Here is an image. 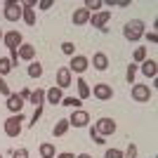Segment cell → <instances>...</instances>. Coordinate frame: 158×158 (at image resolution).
Instances as JSON below:
<instances>
[{"instance_id":"obj_1","label":"cell","mask_w":158,"mask_h":158,"mask_svg":"<svg viewBox=\"0 0 158 158\" xmlns=\"http://www.w3.org/2000/svg\"><path fill=\"white\" fill-rule=\"evenodd\" d=\"M144 28L146 24L142 19H130L123 26V35H125V40H130V43H137L139 38H144Z\"/></svg>"},{"instance_id":"obj_2","label":"cell","mask_w":158,"mask_h":158,"mask_svg":"<svg viewBox=\"0 0 158 158\" xmlns=\"http://www.w3.org/2000/svg\"><path fill=\"white\" fill-rule=\"evenodd\" d=\"M21 123H24V113H14V116H10V118L2 123V130H5L7 137H19L21 135Z\"/></svg>"},{"instance_id":"obj_3","label":"cell","mask_w":158,"mask_h":158,"mask_svg":"<svg viewBox=\"0 0 158 158\" xmlns=\"http://www.w3.org/2000/svg\"><path fill=\"white\" fill-rule=\"evenodd\" d=\"M153 97V90L149 85H142V83H132V99L137 104H149Z\"/></svg>"},{"instance_id":"obj_4","label":"cell","mask_w":158,"mask_h":158,"mask_svg":"<svg viewBox=\"0 0 158 158\" xmlns=\"http://www.w3.org/2000/svg\"><path fill=\"white\" fill-rule=\"evenodd\" d=\"M92 127H94V132H97L99 137H109V135H113V132H116V120L109 118V116H102V118H99Z\"/></svg>"},{"instance_id":"obj_5","label":"cell","mask_w":158,"mask_h":158,"mask_svg":"<svg viewBox=\"0 0 158 158\" xmlns=\"http://www.w3.org/2000/svg\"><path fill=\"white\" fill-rule=\"evenodd\" d=\"M2 14H5L7 21H19L21 19V2H17V0H5L2 2Z\"/></svg>"},{"instance_id":"obj_6","label":"cell","mask_w":158,"mask_h":158,"mask_svg":"<svg viewBox=\"0 0 158 158\" xmlns=\"http://www.w3.org/2000/svg\"><path fill=\"white\" fill-rule=\"evenodd\" d=\"M87 69H90V59H87V57H83V54H73L71 57V64H69L71 76L73 73H76V76H83Z\"/></svg>"},{"instance_id":"obj_7","label":"cell","mask_w":158,"mask_h":158,"mask_svg":"<svg viewBox=\"0 0 158 158\" xmlns=\"http://www.w3.org/2000/svg\"><path fill=\"white\" fill-rule=\"evenodd\" d=\"M90 90H92V97L99 99V102H109V99L113 97V87L109 85V83H97V85H92Z\"/></svg>"},{"instance_id":"obj_8","label":"cell","mask_w":158,"mask_h":158,"mask_svg":"<svg viewBox=\"0 0 158 158\" xmlns=\"http://www.w3.org/2000/svg\"><path fill=\"white\" fill-rule=\"evenodd\" d=\"M109 21H111V10H99L97 14L90 17V24H92L94 28H99V31H109V28H106Z\"/></svg>"},{"instance_id":"obj_9","label":"cell","mask_w":158,"mask_h":158,"mask_svg":"<svg viewBox=\"0 0 158 158\" xmlns=\"http://www.w3.org/2000/svg\"><path fill=\"white\" fill-rule=\"evenodd\" d=\"M54 78H57V87H59V90H66V87L73 85V76H71V71H69V66H59Z\"/></svg>"},{"instance_id":"obj_10","label":"cell","mask_w":158,"mask_h":158,"mask_svg":"<svg viewBox=\"0 0 158 158\" xmlns=\"http://www.w3.org/2000/svg\"><path fill=\"white\" fill-rule=\"evenodd\" d=\"M35 0H24L21 2V19L26 21L28 26H35Z\"/></svg>"},{"instance_id":"obj_11","label":"cell","mask_w":158,"mask_h":158,"mask_svg":"<svg viewBox=\"0 0 158 158\" xmlns=\"http://www.w3.org/2000/svg\"><path fill=\"white\" fill-rule=\"evenodd\" d=\"M2 43L7 45V50H19L24 38H21V33L17 31V28H12V31H7L5 35H2Z\"/></svg>"},{"instance_id":"obj_12","label":"cell","mask_w":158,"mask_h":158,"mask_svg":"<svg viewBox=\"0 0 158 158\" xmlns=\"http://www.w3.org/2000/svg\"><path fill=\"white\" fill-rule=\"evenodd\" d=\"M87 123H90V113L85 109H76L71 113V118H69V125L73 127H87Z\"/></svg>"},{"instance_id":"obj_13","label":"cell","mask_w":158,"mask_h":158,"mask_svg":"<svg viewBox=\"0 0 158 158\" xmlns=\"http://www.w3.org/2000/svg\"><path fill=\"white\" fill-rule=\"evenodd\" d=\"M139 71L144 73L146 78L156 80V76H158V64H156V59H149V57H146V59L139 64Z\"/></svg>"},{"instance_id":"obj_14","label":"cell","mask_w":158,"mask_h":158,"mask_svg":"<svg viewBox=\"0 0 158 158\" xmlns=\"http://www.w3.org/2000/svg\"><path fill=\"white\" fill-rule=\"evenodd\" d=\"M90 17H92V14L87 12L85 7H78V10H73L71 21L76 24V26H85V24H90Z\"/></svg>"},{"instance_id":"obj_15","label":"cell","mask_w":158,"mask_h":158,"mask_svg":"<svg viewBox=\"0 0 158 158\" xmlns=\"http://www.w3.org/2000/svg\"><path fill=\"white\" fill-rule=\"evenodd\" d=\"M24 104H26V102H24V99H21L19 94H10V97H7V104H5V106H7V111H10V113L14 116V113H21Z\"/></svg>"},{"instance_id":"obj_16","label":"cell","mask_w":158,"mask_h":158,"mask_svg":"<svg viewBox=\"0 0 158 158\" xmlns=\"http://www.w3.org/2000/svg\"><path fill=\"white\" fill-rule=\"evenodd\" d=\"M61 99H64V90H59L57 85H52L45 92V102L47 104H61Z\"/></svg>"},{"instance_id":"obj_17","label":"cell","mask_w":158,"mask_h":158,"mask_svg":"<svg viewBox=\"0 0 158 158\" xmlns=\"http://www.w3.org/2000/svg\"><path fill=\"white\" fill-rule=\"evenodd\" d=\"M17 52H19V59H24V61L35 59V45H31V43H21V47Z\"/></svg>"},{"instance_id":"obj_18","label":"cell","mask_w":158,"mask_h":158,"mask_svg":"<svg viewBox=\"0 0 158 158\" xmlns=\"http://www.w3.org/2000/svg\"><path fill=\"white\" fill-rule=\"evenodd\" d=\"M76 87H78V99H80V102H83V99H87V97H92V90H90V85H87V80L83 78V76H78Z\"/></svg>"},{"instance_id":"obj_19","label":"cell","mask_w":158,"mask_h":158,"mask_svg":"<svg viewBox=\"0 0 158 158\" xmlns=\"http://www.w3.org/2000/svg\"><path fill=\"white\" fill-rule=\"evenodd\" d=\"M92 66L97 71H106V69H109V57H106L104 52H94L92 54Z\"/></svg>"},{"instance_id":"obj_20","label":"cell","mask_w":158,"mask_h":158,"mask_svg":"<svg viewBox=\"0 0 158 158\" xmlns=\"http://www.w3.org/2000/svg\"><path fill=\"white\" fill-rule=\"evenodd\" d=\"M69 127H71L69 125V118H59L57 123H54V127H52V135L54 137H64L66 132H69Z\"/></svg>"},{"instance_id":"obj_21","label":"cell","mask_w":158,"mask_h":158,"mask_svg":"<svg viewBox=\"0 0 158 158\" xmlns=\"http://www.w3.org/2000/svg\"><path fill=\"white\" fill-rule=\"evenodd\" d=\"M38 153H40V158H54L57 156V149H54L52 142H43L38 146Z\"/></svg>"},{"instance_id":"obj_22","label":"cell","mask_w":158,"mask_h":158,"mask_svg":"<svg viewBox=\"0 0 158 158\" xmlns=\"http://www.w3.org/2000/svg\"><path fill=\"white\" fill-rule=\"evenodd\" d=\"M28 104H33L35 109H38V106H43V104H45V90L35 87V90L31 92V97H28Z\"/></svg>"},{"instance_id":"obj_23","label":"cell","mask_w":158,"mask_h":158,"mask_svg":"<svg viewBox=\"0 0 158 158\" xmlns=\"http://www.w3.org/2000/svg\"><path fill=\"white\" fill-rule=\"evenodd\" d=\"M28 76H31V78H40V76H43V64H40L38 59H33L31 64H28Z\"/></svg>"},{"instance_id":"obj_24","label":"cell","mask_w":158,"mask_h":158,"mask_svg":"<svg viewBox=\"0 0 158 158\" xmlns=\"http://www.w3.org/2000/svg\"><path fill=\"white\" fill-rule=\"evenodd\" d=\"M146 54H149V52H146V47H135V52H132V59H135V61H132V64H142V61H144L146 59Z\"/></svg>"},{"instance_id":"obj_25","label":"cell","mask_w":158,"mask_h":158,"mask_svg":"<svg viewBox=\"0 0 158 158\" xmlns=\"http://www.w3.org/2000/svg\"><path fill=\"white\" fill-rule=\"evenodd\" d=\"M12 69H14V66H12V61H10V57H0V78L7 76Z\"/></svg>"},{"instance_id":"obj_26","label":"cell","mask_w":158,"mask_h":158,"mask_svg":"<svg viewBox=\"0 0 158 158\" xmlns=\"http://www.w3.org/2000/svg\"><path fill=\"white\" fill-rule=\"evenodd\" d=\"M80 104H83V102H80L78 97H64L61 99V106H69V109H73V111L80 109Z\"/></svg>"},{"instance_id":"obj_27","label":"cell","mask_w":158,"mask_h":158,"mask_svg":"<svg viewBox=\"0 0 158 158\" xmlns=\"http://www.w3.org/2000/svg\"><path fill=\"white\" fill-rule=\"evenodd\" d=\"M102 5H104L102 0H87V2H85L83 7H85V10H87L90 14H97V12H99V7H102Z\"/></svg>"},{"instance_id":"obj_28","label":"cell","mask_w":158,"mask_h":158,"mask_svg":"<svg viewBox=\"0 0 158 158\" xmlns=\"http://www.w3.org/2000/svg\"><path fill=\"white\" fill-rule=\"evenodd\" d=\"M61 52H64L66 57H73V54H76V45H73L71 40H66V43H61Z\"/></svg>"},{"instance_id":"obj_29","label":"cell","mask_w":158,"mask_h":158,"mask_svg":"<svg viewBox=\"0 0 158 158\" xmlns=\"http://www.w3.org/2000/svg\"><path fill=\"white\" fill-rule=\"evenodd\" d=\"M137 71H139V66H137V64H130V66H127L125 78H127V83H130V85L135 83V76H137Z\"/></svg>"},{"instance_id":"obj_30","label":"cell","mask_w":158,"mask_h":158,"mask_svg":"<svg viewBox=\"0 0 158 158\" xmlns=\"http://www.w3.org/2000/svg\"><path fill=\"white\" fill-rule=\"evenodd\" d=\"M90 139H92L94 144H99V146H104V144H106V137H99L97 132H94V127H90Z\"/></svg>"},{"instance_id":"obj_31","label":"cell","mask_w":158,"mask_h":158,"mask_svg":"<svg viewBox=\"0 0 158 158\" xmlns=\"http://www.w3.org/2000/svg\"><path fill=\"white\" fill-rule=\"evenodd\" d=\"M123 158H137V144H127V149L123 151Z\"/></svg>"},{"instance_id":"obj_32","label":"cell","mask_w":158,"mask_h":158,"mask_svg":"<svg viewBox=\"0 0 158 158\" xmlns=\"http://www.w3.org/2000/svg\"><path fill=\"white\" fill-rule=\"evenodd\" d=\"M104 158H123V151H120V149H106L104 151Z\"/></svg>"},{"instance_id":"obj_33","label":"cell","mask_w":158,"mask_h":158,"mask_svg":"<svg viewBox=\"0 0 158 158\" xmlns=\"http://www.w3.org/2000/svg\"><path fill=\"white\" fill-rule=\"evenodd\" d=\"M144 35L149 38V43H158V33H156V24H153L149 31H144Z\"/></svg>"},{"instance_id":"obj_34","label":"cell","mask_w":158,"mask_h":158,"mask_svg":"<svg viewBox=\"0 0 158 158\" xmlns=\"http://www.w3.org/2000/svg\"><path fill=\"white\" fill-rule=\"evenodd\" d=\"M12 158H28V149H24V146L14 149V151H12Z\"/></svg>"},{"instance_id":"obj_35","label":"cell","mask_w":158,"mask_h":158,"mask_svg":"<svg viewBox=\"0 0 158 158\" xmlns=\"http://www.w3.org/2000/svg\"><path fill=\"white\" fill-rule=\"evenodd\" d=\"M0 94H5V97L12 94V90H10V85L5 83V78H0Z\"/></svg>"},{"instance_id":"obj_36","label":"cell","mask_w":158,"mask_h":158,"mask_svg":"<svg viewBox=\"0 0 158 158\" xmlns=\"http://www.w3.org/2000/svg\"><path fill=\"white\" fill-rule=\"evenodd\" d=\"M40 116H43V106H38V109H35V111H33V118H31V125H35V123H38V118Z\"/></svg>"},{"instance_id":"obj_37","label":"cell","mask_w":158,"mask_h":158,"mask_svg":"<svg viewBox=\"0 0 158 158\" xmlns=\"http://www.w3.org/2000/svg\"><path fill=\"white\" fill-rule=\"evenodd\" d=\"M10 61H12V66L19 64V52L17 50H10Z\"/></svg>"},{"instance_id":"obj_38","label":"cell","mask_w":158,"mask_h":158,"mask_svg":"<svg viewBox=\"0 0 158 158\" xmlns=\"http://www.w3.org/2000/svg\"><path fill=\"white\" fill-rule=\"evenodd\" d=\"M52 5H54L52 0H40V2H38V10H50Z\"/></svg>"},{"instance_id":"obj_39","label":"cell","mask_w":158,"mask_h":158,"mask_svg":"<svg viewBox=\"0 0 158 158\" xmlns=\"http://www.w3.org/2000/svg\"><path fill=\"white\" fill-rule=\"evenodd\" d=\"M19 97L24 99V102H28V97H31V90H28V87H24V90L19 92Z\"/></svg>"},{"instance_id":"obj_40","label":"cell","mask_w":158,"mask_h":158,"mask_svg":"<svg viewBox=\"0 0 158 158\" xmlns=\"http://www.w3.org/2000/svg\"><path fill=\"white\" fill-rule=\"evenodd\" d=\"M54 158H76V156H73L71 151H64V153H57V156H54Z\"/></svg>"},{"instance_id":"obj_41","label":"cell","mask_w":158,"mask_h":158,"mask_svg":"<svg viewBox=\"0 0 158 158\" xmlns=\"http://www.w3.org/2000/svg\"><path fill=\"white\" fill-rule=\"evenodd\" d=\"M76 158H92V156H90V153H78Z\"/></svg>"},{"instance_id":"obj_42","label":"cell","mask_w":158,"mask_h":158,"mask_svg":"<svg viewBox=\"0 0 158 158\" xmlns=\"http://www.w3.org/2000/svg\"><path fill=\"white\" fill-rule=\"evenodd\" d=\"M2 35H5V33H2V28H0V43H2Z\"/></svg>"},{"instance_id":"obj_43","label":"cell","mask_w":158,"mask_h":158,"mask_svg":"<svg viewBox=\"0 0 158 158\" xmlns=\"http://www.w3.org/2000/svg\"><path fill=\"white\" fill-rule=\"evenodd\" d=\"M0 158H2V156H0Z\"/></svg>"}]
</instances>
